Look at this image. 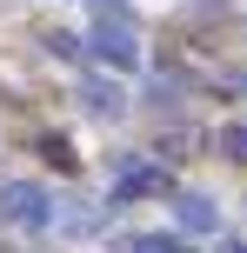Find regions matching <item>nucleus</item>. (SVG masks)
Wrapping results in <instances>:
<instances>
[{
    "label": "nucleus",
    "instance_id": "obj_1",
    "mask_svg": "<svg viewBox=\"0 0 247 253\" xmlns=\"http://www.w3.org/2000/svg\"><path fill=\"white\" fill-rule=\"evenodd\" d=\"M0 213H7L13 227H53V200H47V187H34V180L0 187Z\"/></svg>",
    "mask_w": 247,
    "mask_h": 253
},
{
    "label": "nucleus",
    "instance_id": "obj_2",
    "mask_svg": "<svg viewBox=\"0 0 247 253\" xmlns=\"http://www.w3.org/2000/svg\"><path fill=\"white\" fill-rule=\"evenodd\" d=\"M94 53H100L107 67H134V60H141L134 20H100V27H94Z\"/></svg>",
    "mask_w": 247,
    "mask_h": 253
},
{
    "label": "nucleus",
    "instance_id": "obj_3",
    "mask_svg": "<svg viewBox=\"0 0 247 253\" xmlns=\"http://www.w3.org/2000/svg\"><path fill=\"white\" fill-rule=\"evenodd\" d=\"M80 107H87L94 120H120V114H127V93H120V80L94 74V80H80Z\"/></svg>",
    "mask_w": 247,
    "mask_h": 253
},
{
    "label": "nucleus",
    "instance_id": "obj_4",
    "mask_svg": "<svg viewBox=\"0 0 247 253\" xmlns=\"http://www.w3.org/2000/svg\"><path fill=\"white\" fill-rule=\"evenodd\" d=\"M147 193H167V167H127V173L114 180V207L147 200Z\"/></svg>",
    "mask_w": 247,
    "mask_h": 253
},
{
    "label": "nucleus",
    "instance_id": "obj_5",
    "mask_svg": "<svg viewBox=\"0 0 247 253\" xmlns=\"http://www.w3.org/2000/svg\"><path fill=\"white\" fill-rule=\"evenodd\" d=\"M174 220H181V233H214L221 207H214L207 193H174Z\"/></svg>",
    "mask_w": 247,
    "mask_h": 253
},
{
    "label": "nucleus",
    "instance_id": "obj_6",
    "mask_svg": "<svg viewBox=\"0 0 247 253\" xmlns=\"http://www.w3.org/2000/svg\"><path fill=\"white\" fill-rule=\"evenodd\" d=\"M221 153H227L234 167H247V126H241V120H234V126H221Z\"/></svg>",
    "mask_w": 247,
    "mask_h": 253
},
{
    "label": "nucleus",
    "instance_id": "obj_7",
    "mask_svg": "<svg viewBox=\"0 0 247 253\" xmlns=\"http://www.w3.org/2000/svg\"><path fill=\"white\" fill-rule=\"evenodd\" d=\"M40 153H47V160L60 167V173H74V147H67L60 133H47V140H40Z\"/></svg>",
    "mask_w": 247,
    "mask_h": 253
},
{
    "label": "nucleus",
    "instance_id": "obj_8",
    "mask_svg": "<svg viewBox=\"0 0 247 253\" xmlns=\"http://www.w3.org/2000/svg\"><path fill=\"white\" fill-rule=\"evenodd\" d=\"M40 47H47V53H60V60H74V53H80V40L67 34V27H53V34H40Z\"/></svg>",
    "mask_w": 247,
    "mask_h": 253
},
{
    "label": "nucleus",
    "instance_id": "obj_9",
    "mask_svg": "<svg viewBox=\"0 0 247 253\" xmlns=\"http://www.w3.org/2000/svg\"><path fill=\"white\" fill-rule=\"evenodd\" d=\"M134 253H187V240H174V233H147V240H134Z\"/></svg>",
    "mask_w": 247,
    "mask_h": 253
},
{
    "label": "nucleus",
    "instance_id": "obj_10",
    "mask_svg": "<svg viewBox=\"0 0 247 253\" xmlns=\"http://www.w3.org/2000/svg\"><path fill=\"white\" fill-rule=\"evenodd\" d=\"M87 7L100 13V20H127V7H134V0H87Z\"/></svg>",
    "mask_w": 247,
    "mask_h": 253
},
{
    "label": "nucleus",
    "instance_id": "obj_11",
    "mask_svg": "<svg viewBox=\"0 0 247 253\" xmlns=\"http://www.w3.org/2000/svg\"><path fill=\"white\" fill-rule=\"evenodd\" d=\"M241 93H247V74H241Z\"/></svg>",
    "mask_w": 247,
    "mask_h": 253
},
{
    "label": "nucleus",
    "instance_id": "obj_12",
    "mask_svg": "<svg viewBox=\"0 0 247 253\" xmlns=\"http://www.w3.org/2000/svg\"><path fill=\"white\" fill-rule=\"evenodd\" d=\"M227 253H247V247H227Z\"/></svg>",
    "mask_w": 247,
    "mask_h": 253
},
{
    "label": "nucleus",
    "instance_id": "obj_13",
    "mask_svg": "<svg viewBox=\"0 0 247 253\" xmlns=\"http://www.w3.org/2000/svg\"><path fill=\"white\" fill-rule=\"evenodd\" d=\"M214 7H227V0H214Z\"/></svg>",
    "mask_w": 247,
    "mask_h": 253
}]
</instances>
